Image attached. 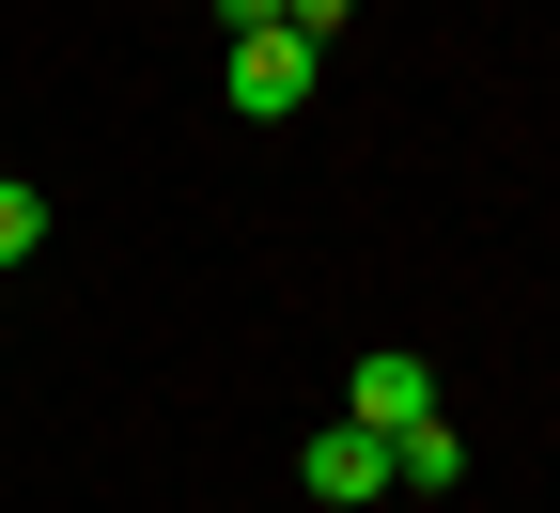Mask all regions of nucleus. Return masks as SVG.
<instances>
[{"label":"nucleus","mask_w":560,"mask_h":513,"mask_svg":"<svg viewBox=\"0 0 560 513\" xmlns=\"http://www.w3.org/2000/svg\"><path fill=\"white\" fill-rule=\"evenodd\" d=\"M219 94H234L249 125H296V109H312V47H296V32H234V47H219Z\"/></svg>","instance_id":"nucleus-1"},{"label":"nucleus","mask_w":560,"mask_h":513,"mask_svg":"<svg viewBox=\"0 0 560 513\" xmlns=\"http://www.w3.org/2000/svg\"><path fill=\"white\" fill-rule=\"evenodd\" d=\"M342 420H359V435H405V420H436V358H405V342H374L359 374H342Z\"/></svg>","instance_id":"nucleus-2"},{"label":"nucleus","mask_w":560,"mask_h":513,"mask_svg":"<svg viewBox=\"0 0 560 513\" xmlns=\"http://www.w3.org/2000/svg\"><path fill=\"white\" fill-rule=\"evenodd\" d=\"M296 467H312V498H327V513H359V498H389V435H359V420H327V435H312Z\"/></svg>","instance_id":"nucleus-3"},{"label":"nucleus","mask_w":560,"mask_h":513,"mask_svg":"<svg viewBox=\"0 0 560 513\" xmlns=\"http://www.w3.org/2000/svg\"><path fill=\"white\" fill-rule=\"evenodd\" d=\"M452 482H467V435L452 420H405L389 435V498H452Z\"/></svg>","instance_id":"nucleus-4"},{"label":"nucleus","mask_w":560,"mask_h":513,"mask_svg":"<svg viewBox=\"0 0 560 513\" xmlns=\"http://www.w3.org/2000/svg\"><path fill=\"white\" fill-rule=\"evenodd\" d=\"M32 249H47V187H32V172H0V265H32Z\"/></svg>","instance_id":"nucleus-5"},{"label":"nucleus","mask_w":560,"mask_h":513,"mask_svg":"<svg viewBox=\"0 0 560 513\" xmlns=\"http://www.w3.org/2000/svg\"><path fill=\"white\" fill-rule=\"evenodd\" d=\"M342 16H359V0H280V16H265V32H296V47L327 62V47H342Z\"/></svg>","instance_id":"nucleus-6"},{"label":"nucleus","mask_w":560,"mask_h":513,"mask_svg":"<svg viewBox=\"0 0 560 513\" xmlns=\"http://www.w3.org/2000/svg\"><path fill=\"white\" fill-rule=\"evenodd\" d=\"M265 16H280V0H219V47H234V32H265Z\"/></svg>","instance_id":"nucleus-7"}]
</instances>
